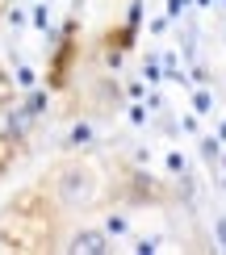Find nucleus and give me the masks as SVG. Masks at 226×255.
Instances as JSON below:
<instances>
[{
	"label": "nucleus",
	"mask_w": 226,
	"mask_h": 255,
	"mask_svg": "<svg viewBox=\"0 0 226 255\" xmlns=\"http://www.w3.org/2000/svg\"><path fill=\"white\" fill-rule=\"evenodd\" d=\"M218 239H222V243H226V218H222V222H218Z\"/></svg>",
	"instance_id": "nucleus-7"
},
{
	"label": "nucleus",
	"mask_w": 226,
	"mask_h": 255,
	"mask_svg": "<svg viewBox=\"0 0 226 255\" xmlns=\"http://www.w3.org/2000/svg\"><path fill=\"white\" fill-rule=\"evenodd\" d=\"M50 184H55L59 201H67V205H92L96 201V180L88 176L84 163H63L59 172L50 176Z\"/></svg>",
	"instance_id": "nucleus-2"
},
{
	"label": "nucleus",
	"mask_w": 226,
	"mask_h": 255,
	"mask_svg": "<svg viewBox=\"0 0 226 255\" xmlns=\"http://www.w3.org/2000/svg\"><path fill=\"white\" fill-rule=\"evenodd\" d=\"M71 142H88V126H75V130H71Z\"/></svg>",
	"instance_id": "nucleus-6"
},
{
	"label": "nucleus",
	"mask_w": 226,
	"mask_h": 255,
	"mask_svg": "<svg viewBox=\"0 0 226 255\" xmlns=\"http://www.w3.org/2000/svg\"><path fill=\"white\" fill-rule=\"evenodd\" d=\"M8 159H13V142H8V138L0 134V172L8 167Z\"/></svg>",
	"instance_id": "nucleus-5"
},
{
	"label": "nucleus",
	"mask_w": 226,
	"mask_h": 255,
	"mask_svg": "<svg viewBox=\"0 0 226 255\" xmlns=\"http://www.w3.org/2000/svg\"><path fill=\"white\" fill-rule=\"evenodd\" d=\"M67 247H71V251H105V247H109V239L96 235V230H84V235H75Z\"/></svg>",
	"instance_id": "nucleus-3"
},
{
	"label": "nucleus",
	"mask_w": 226,
	"mask_h": 255,
	"mask_svg": "<svg viewBox=\"0 0 226 255\" xmlns=\"http://www.w3.org/2000/svg\"><path fill=\"white\" fill-rule=\"evenodd\" d=\"M50 226L55 222L34 209V197H21L0 218V243L13 251H42V247H50Z\"/></svg>",
	"instance_id": "nucleus-1"
},
{
	"label": "nucleus",
	"mask_w": 226,
	"mask_h": 255,
	"mask_svg": "<svg viewBox=\"0 0 226 255\" xmlns=\"http://www.w3.org/2000/svg\"><path fill=\"white\" fill-rule=\"evenodd\" d=\"M0 105H13V80L0 71Z\"/></svg>",
	"instance_id": "nucleus-4"
}]
</instances>
